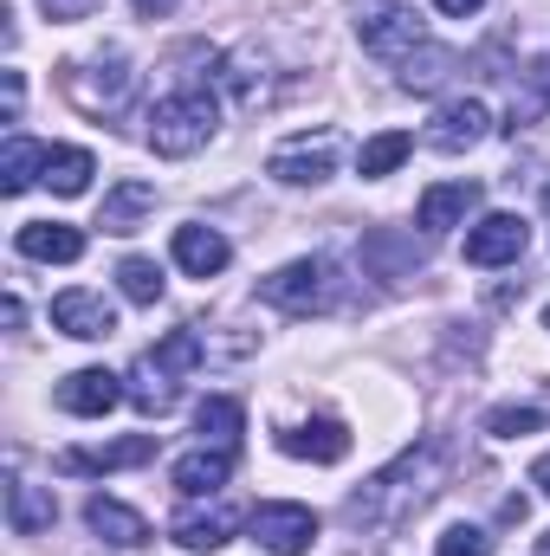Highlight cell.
<instances>
[{"mask_svg":"<svg viewBox=\"0 0 550 556\" xmlns=\"http://www.w3.org/2000/svg\"><path fill=\"white\" fill-rule=\"evenodd\" d=\"M20 98H26L20 91V72H7V124H20Z\"/></svg>","mask_w":550,"mask_h":556,"instance_id":"obj_34","label":"cell"},{"mask_svg":"<svg viewBox=\"0 0 550 556\" xmlns=\"http://www.w3.org/2000/svg\"><path fill=\"white\" fill-rule=\"evenodd\" d=\"M409 149H414L409 130H383V137H370L363 149H357V175H363V181H376V175H396Z\"/></svg>","mask_w":550,"mask_h":556,"instance_id":"obj_27","label":"cell"},{"mask_svg":"<svg viewBox=\"0 0 550 556\" xmlns=\"http://www.w3.org/2000/svg\"><path fill=\"white\" fill-rule=\"evenodd\" d=\"M260 298L273 311H285V317H317V311L337 304V273L324 260H291L273 278H260Z\"/></svg>","mask_w":550,"mask_h":556,"instance_id":"obj_4","label":"cell"},{"mask_svg":"<svg viewBox=\"0 0 550 556\" xmlns=\"http://www.w3.org/2000/svg\"><path fill=\"white\" fill-rule=\"evenodd\" d=\"M39 7H46L52 20H91V13H98L104 0H39Z\"/></svg>","mask_w":550,"mask_h":556,"instance_id":"obj_33","label":"cell"},{"mask_svg":"<svg viewBox=\"0 0 550 556\" xmlns=\"http://www.w3.org/2000/svg\"><path fill=\"white\" fill-rule=\"evenodd\" d=\"M175 266L188 278H214L227 273V260H234V247H227V233H214V227H175Z\"/></svg>","mask_w":550,"mask_h":556,"instance_id":"obj_15","label":"cell"},{"mask_svg":"<svg viewBox=\"0 0 550 556\" xmlns=\"http://www.w3.org/2000/svg\"><path fill=\"white\" fill-rule=\"evenodd\" d=\"M52 402H59L65 415H78V420H98V415H111V408L124 402V389H117L111 369H72V376L52 389Z\"/></svg>","mask_w":550,"mask_h":556,"instance_id":"obj_11","label":"cell"},{"mask_svg":"<svg viewBox=\"0 0 550 556\" xmlns=\"http://www.w3.org/2000/svg\"><path fill=\"white\" fill-rule=\"evenodd\" d=\"M538 556H550V531H545V538H538Z\"/></svg>","mask_w":550,"mask_h":556,"instance_id":"obj_38","label":"cell"},{"mask_svg":"<svg viewBox=\"0 0 550 556\" xmlns=\"http://www.w3.org/2000/svg\"><path fill=\"white\" fill-rule=\"evenodd\" d=\"M168 479H175L182 498H214L234 479V446H195V453H182L168 466Z\"/></svg>","mask_w":550,"mask_h":556,"instance_id":"obj_12","label":"cell"},{"mask_svg":"<svg viewBox=\"0 0 550 556\" xmlns=\"http://www.w3.org/2000/svg\"><path fill=\"white\" fill-rule=\"evenodd\" d=\"M545 207H550V188H545Z\"/></svg>","mask_w":550,"mask_h":556,"instance_id":"obj_39","label":"cell"},{"mask_svg":"<svg viewBox=\"0 0 550 556\" xmlns=\"http://www.w3.org/2000/svg\"><path fill=\"white\" fill-rule=\"evenodd\" d=\"M234 525H240V518H234L227 505H208V511H182V518H175V544H182V551H221V544L234 538Z\"/></svg>","mask_w":550,"mask_h":556,"instance_id":"obj_23","label":"cell"},{"mask_svg":"<svg viewBox=\"0 0 550 556\" xmlns=\"http://www.w3.org/2000/svg\"><path fill=\"white\" fill-rule=\"evenodd\" d=\"M278 446H285L291 459L337 466V459L350 453V427H343V420H304V427H285V433H278Z\"/></svg>","mask_w":550,"mask_h":556,"instance_id":"obj_16","label":"cell"},{"mask_svg":"<svg viewBox=\"0 0 550 556\" xmlns=\"http://www.w3.org/2000/svg\"><path fill=\"white\" fill-rule=\"evenodd\" d=\"M453 72H460V52H447V46L421 39V46H414L409 59L396 65V85H402V91H421V98H427V91H440V85H447Z\"/></svg>","mask_w":550,"mask_h":556,"instance_id":"obj_17","label":"cell"},{"mask_svg":"<svg viewBox=\"0 0 550 556\" xmlns=\"http://www.w3.org/2000/svg\"><path fill=\"white\" fill-rule=\"evenodd\" d=\"M149 207H155V188L130 175V181H117V188L104 194V207H98V227H104V233H137Z\"/></svg>","mask_w":550,"mask_h":556,"instance_id":"obj_21","label":"cell"},{"mask_svg":"<svg viewBox=\"0 0 550 556\" xmlns=\"http://www.w3.org/2000/svg\"><path fill=\"white\" fill-rule=\"evenodd\" d=\"M447 485V440H421L402 459H389L376 479H363V492H350L343 518L363 531H402L421 505H434Z\"/></svg>","mask_w":550,"mask_h":556,"instance_id":"obj_1","label":"cell"},{"mask_svg":"<svg viewBox=\"0 0 550 556\" xmlns=\"http://www.w3.org/2000/svg\"><path fill=\"white\" fill-rule=\"evenodd\" d=\"M124 395L137 402L142 415H155V420H162L168 408H175V402H182V376L155 369V356L142 350V356H137V369H130V389H124Z\"/></svg>","mask_w":550,"mask_h":556,"instance_id":"obj_20","label":"cell"},{"mask_svg":"<svg viewBox=\"0 0 550 556\" xmlns=\"http://www.w3.org/2000/svg\"><path fill=\"white\" fill-rule=\"evenodd\" d=\"M13 247H20L26 260H39V266H72V260H85V233L65 227V220H26Z\"/></svg>","mask_w":550,"mask_h":556,"instance_id":"obj_14","label":"cell"},{"mask_svg":"<svg viewBox=\"0 0 550 556\" xmlns=\"http://www.w3.org/2000/svg\"><path fill=\"white\" fill-rule=\"evenodd\" d=\"M492 130V111L479 104V98H453V104H440L434 111V124H427V149H440V155H466V149H479Z\"/></svg>","mask_w":550,"mask_h":556,"instance_id":"obj_7","label":"cell"},{"mask_svg":"<svg viewBox=\"0 0 550 556\" xmlns=\"http://www.w3.org/2000/svg\"><path fill=\"white\" fill-rule=\"evenodd\" d=\"M311 538H317L311 505H260V511H253V544H260V551L304 556L311 551Z\"/></svg>","mask_w":550,"mask_h":556,"instance_id":"obj_8","label":"cell"},{"mask_svg":"<svg viewBox=\"0 0 550 556\" xmlns=\"http://www.w3.org/2000/svg\"><path fill=\"white\" fill-rule=\"evenodd\" d=\"M117 285H124L130 304H155V298H162V273H155V260H124V266H117Z\"/></svg>","mask_w":550,"mask_h":556,"instance_id":"obj_29","label":"cell"},{"mask_svg":"<svg viewBox=\"0 0 550 556\" xmlns=\"http://www.w3.org/2000/svg\"><path fill=\"white\" fill-rule=\"evenodd\" d=\"M221 130V104H214V91H201V85H188V91H168V98H155V111H149V149L155 155H195V149H208Z\"/></svg>","mask_w":550,"mask_h":556,"instance_id":"obj_2","label":"cell"},{"mask_svg":"<svg viewBox=\"0 0 550 556\" xmlns=\"http://www.w3.org/2000/svg\"><path fill=\"white\" fill-rule=\"evenodd\" d=\"M473 207H479V181H440V188L421 194V227H427V233H447V227H460Z\"/></svg>","mask_w":550,"mask_h":556,"instance_id":"obj_19","label":"cell"},{"mask_svg":"<svg viewBox=\"0 0 550 556\" xmlns=\"http://www.w3.org/2000/svg\"><path fill=\"white\" fill-rule=\"evenodd\" d=\"M59 85H65V98H72L85 117H117V111L130 104V91H137V72H130V52L104 46V52H91V59H72V65L59 72Z\"/></svg>","mask_w":550,"mask_h":556,"instance_id":"obj_3","label":"cell"},{"mask_svg":"<svg viewBox=\"0 0 550 556\" xmlns=\"http://www.w3.org/2000/svg\"><path fill=\"white\" fill-rule=\"evenodd\" d=\"M550 427V408H492L486 415V433H499V440H518V433H538Z\"/></svg>","mask_w":550,"mask_h":556,"instance_id":"obj_30","label":"cell"},{"mask_svg":"<svg viewBox=\"0 0 550 556\" xmlns=\"http://www.w3.org/2000/svg\"><path fill=\"white\" fill-rule=\"evenodd\" d=\"M149 356H155V369H168V376H188V369H201L208 343H201L195 330H168V337H162V343H155Z\"/></svg>","mask_w":550,"mask_h":556,"instance_id":"obj_28","label":"cell"},{"mask_svg":"<svg viewBox=\"0 0 550 556\" xmlns=\"http://www.w3.org/2000/svg\"><path fill=\"white\" fill-rule=\"evenodd\" d=\"M85 525H91L104 544H117V551H137V544H149V525H142V511L117 505V498H104V492L85 505Z\"/></svg>","mask_w":550,"mask_h":556,"instance_id":"obj_18","label":"cell"},{"mask_svg":"<svg viewBox=\"0 0 550 556\" xmlns=\"http://www.w3.org/2000/svg\"><path fill=\"white\" fill-rule=\"evenodd\" d=\"M357 39H363V52H370V59L402 65L427 33H421V20H414L409 7H396V0H370V7L357 13Z\"/></svg>","mask_w":550,"mask_h":556,"instance_id":"obj_5","label":"cell"},{"mask_svg":"<svg viewBox=\"0 0 550 556\" xmlns=\"http://www.w3.org/2000/svg\"><path fill=\"white\" fill-rule=\"evenodd\" d=\"M434 7H440V13H453V20H473L486 0H434Z\"/></svg>","mask_w":550,"mask_h":556,"instance_id":"obj_35","label":"cell"},{"mask_svg":"<svg viewBox=\"0 0 550 556\" xmlns=\"http://www.w3.org/2000/svg\"><path fill=\"white\" fill-rule=\"evenodd\" d=\"M434 556H492V538L479 525H453V531H440Z\"/></svg>","mask_w":550,"mask_h":556,"instance_id":"obj_32","label":"cell"},{"mask_svg":"<svg viewBox=\"0 0 550 556\" xmlns=\"http://www.w3.org/2000/svg\"><path fill=\"white\" fill-rule=\"evenodd\" d=\"M525 247H532L525 214H486L479 227H466V260L473 266H512Z\"/></svg>","mask_w":550,"mask_h":556,"instance_id":"obj_9","label":"cell"},{"mask_svg":"<svg viewBox=\"0 0 550 556\" xmlns=\"http://www.w3.org/2000/svg\"><path fill=\"white\" fill-rule=\"evenodd\" d=\"M142 459H155V433H130L111 446H72V453H59V472H124Z\"/></svg>","mask_w":550,"mask_h":556,"instance_id":"obj_13","label":"cell"},{"mask_svg":"<svg viewBox=\"0 0 550 556\" xmlns=\"http://www.w3.org/2000/svg\"><path fill=\"white\" fill-rule=\"evenodd\" d=\"M52 324L78 343H104L117 330V311L104 304V291H59L52 298Z\"/></svg>","mask_w":550,"mask_h":556,"instance_id":"obj_10","label":"cell"},{"mask_svg":"<svg viewBox=\"0 0 550 556\" xmlns=\"http://www.w3.org/2000/svg\"><path fill=\"white\" fill-rule=\"evenodd\" d=\"M363 260L383 266V278H389V266H396V273H414V266H421V253H414V247H396L389 233H370V240H363Z\"/></svg>","mask_w":550,"mask_h":556,"instance_id":"obj_31","label":"cell"},{"mask_svg":"<svg viewBox=\"0 0 550 556\" xmlns=\"http://www.w3.org/2000/svg\"><path fill=\"white\" fill-rule=\"evenodd\" d=\"M532 485H538V492H545V498H550V453H545V459H538V466H532Z\"/></svg>","mask_w":550,"mask_h":556,"instance_id":"obj_37","label":"cell"},{"mask_svg":"<svg viewBox=\"0 0 550 556\" xmlns=\"http://www.w3.org/2000/svg\"><path fill=\"white\" fill-rule=\"evenodd\" d=\"M337 155H343L337 130H304V137H285L273 155H266V175L291 181V188H311V181H324V175L337 168Z\"/></svg>","mask_w":550,"mask_h":556,"instance_id":"obj_6","label":"cell"},{"mask_svg":"<svg viewBox=\"0 0 550 556\" xmlns=\"http://www.w3.org/2000/svg\"><path fill=\"white\" fill-rule=\"evenodd\" d=\"M46 142H33V137H7V155H0V188L7 194H26L33 181H46Z\"/></svg>","mask_w":550,"mask_h":556,"instance_id":"obj_24","label":"cell"},{"mask_svg":"<svg viewBox=\"0 0 550 556\" xmlns=\"http://www.w3.org/2000/svg\"><path fill=\"white\" fill-rule=\"evenodd\" d=\"M52 518H59L52 492H39V485H26V479H13V485H7V525H13L20 538H39V531H52Z\"/></svg>","mask_w":550,"mask_h":556,"instance_id":"obj_22","label":"cell"},{"mask_svg":"<svg viewBox=\"0 0 550 556\" xmlns=\"http://www.w3.org/2000/svg\"><path fill=\"white\" fill-rule=\"evenodd\" d=\"M130 7H137L142 20H168L175 13V0H130Z\"/></svg>","mask_w":550,"mask_h":556,"instance_id":"obj_36","label":"cell"},{"mask_svg":"<svg viewBox=\"0 0 550 556\" xmlns=\"http://www.w3.org/2000/svg\"><path fill=\"white\" fill-rule=\"evenodd\" d=\"M545 330H550V311H545Z\"/></svg>","mask_w":550,"mask_h":556,"instance_id":"obj_40","label":"cell"},{"mask_svg":"<svg viewBox=\"0 0 550 556\" xmlns=\"http://www.w3.org/2000/svg\"><path fill=\"white\" fill-rule=\"evenodd\" d=\"M91 175H98L91 149H52V155H46V188H52V194H65V201H72V194H85V188H91Z\"/></svg>","mask_w":550,"mask_h":556,"instance_id":"obj_25","label":"cell"},{"mask_svg":"<svg viewBox=\"0 0 550 556\" xmlns=\"http://www.w3.org/2000/svg\"><path fill=\"white\" fill-rule=\"evenodd\" d=\"M240 427H247V408H240L234 395H208V402L195 408V433H201V440H214V446H234V440H240Z\"/></svg>","mask_w":550,"mask_h":556,"instance_id":"obj_26","label":"cell"}]
</instances>
